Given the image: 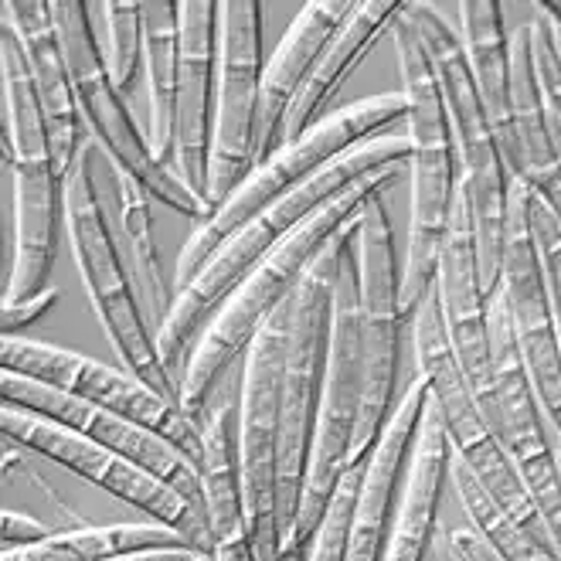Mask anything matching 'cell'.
Here are the masks:
<instances>
[{
    "label": "cell",
    "instance_id": "1",
    "mask_svg": "<svg viewBox=\"0 0 561 561\" xmlns=\"http://www.w3.org/2000/svg\"><path fill=\"white\" fill-rule=\"evenodd\" d=\"M412 160V140L409 134H381L375 140L357 144L354 150L341 153L320 168L310 181H304L296 191H289L283 202L273 208L259 211L249 218L232 239H225L178 296H174V310L157 330V351L168 375L174 378L181 391V378L187 368V357L202 337V330L215 317V310L239 289V283L259 266L262 255H270L296 225H304L313 211L330 205L334 197H341L351 184L360 178L378 174L385 168H405Z\"/></svg>",
    "mask_w": 561,
    "mask_h": 561
},
{
    "label": "cell",
    "instance_id": "2",
    "mask_svg": "<svg viewBox=\"0 0 561 561\" xmlns=\"http://www.w3.org/2000/svg\"><path fill=\"white\" fill-rule=\"evenodd\" d=\"M399 171L402 168H385L378 174L360 178L341 197H334L330 205L313 211L304 225H296L270 255H262V262L239 283V289L215 310V317L202 330V337H197L187 357L184 378H181L178 405L187 419L205 425L208 399L215 394L228 365H232L239 354H245L259 330L270 323V317L283 304L293 300L296 286L307 276L310 262L323 252V245L334 239L341 228L357 221L365 202H371L375 194H385L399 181Z\"/></svg>",
    "mask_w": 561,
    "mask_h": 561
},
{
    "label": "cell",
    "instance_id": "3",
    "mask_svg": "<svg viewBox=\"0 0 561 561\" xmlns=\"http://www.w3.org/2000/svg\"><path fill=\"white\" fill-rule=\"evenodd\" d=\"M0 82H4V163L14 181V259L4 304L45 293L65 218V178L42 113L24 42L11 18H0Z\"/></svg>",
    "mask_w": 561,
    "mask_h": 561
},
{
    "label": "cell",
    "instance_id": "4",
    "mask_svg": "<svg viewBox=\"0 0 561 561\" xmlns=\"http://www.w3.org/2000/svg\"><path fill=\"white\" fill-rule=\"evenodd\" d=\"M402 18L415 31L428 65H433V76L443 95V110L453 129L456 157H459V174H463V184L470 194L480 279H483L486 296H493V289L501 283L511 171L497 147V137H493V129H490V119L483 113V99H480L459 31L449 24V18L436 4H422V0L405 4Z\"/></svg>",
    "mask_w": 561,
    "mask_h": 561
},
{
    "label": "cell",
    "instance_id": "5",
    "mask_svg": "<svg viewBox=\"0 0 561 561\" xmlns=\"http://www.w3.org/2000/svg\"><path fill=\"white\" fill-rule=\"evenodd\" d=\"M409 119V103L402 92H385L371 99H357L351 106H341L334 113H327L317 126H310L300 140L283 144L270 160H262L252 174L228 194V202L211 211L208 221L194 228V236L184 242L178 255V270H174V293H181L202 266L208 255L225 242L232 239L239 228L255 218L259 211L273 208L276 202L289 191H296L304 181H310L320 168H327L330 160L354 150L357 144L375 140L381 134H391L394 123Z\"/></svg>",
    "mask_w": 561,
    "mask_h": 561
},
{
    "label": "cell",
    "instance_id": "6",
    "mask_svg": "<svg viewBox=\"0 0 561 561\" xmlns=\"http://www.w3.org/2000/svg\"><path fill=\"white\" fill-rule=\"evenodd\" d=\"M394 51H399L402 95L409 103V140H412V215H409V249L402 262V310L412 320L425 289L436 283L439 249L453 211V194L463 181L453 129L443 110V95L415 31L399 18L391 27Z\"/></svg>",
    "mask_w": 561,
    "mask_h": 561
},
{
    "label": "cell",
    "instance_id": "7",
    "mask_svg": "<svg viewBox=\"0 0 561 561\" xmlns=\"http://www.w3.org/2000/svg\"><path fill=\"white\" fill-rule=\"evenodd\" d=\"M65 228H69L72 259L82 276L85 296L92 304V313L99 317V327L116 351L119 365L157 388L163 399L178 402L181 391L174 378L168 375L157 351V334L144 313L137 283L129 276L126 262L119 255L113 225L99 202L95 171H92V140L72 163L69 178H65Z\"/></svg>",
    "mask_w": 561,
    "mask_h": 561
},
{
    "label": "cell",
    "instance_id": "8",
    "mask_svg": "<svg viewBox=\"0 0 561 561\" xmlns=\"http://www.w3.org/2000/svg\"><path fill=\"white\" fill-rule=\"evenodd\" d=\"M51 14L58 24L65 58H69L79 113L92 147L106 153L113 171L137 178L163 208L191 218L194 225L208 221V202L184 178H178L168 163L153 157L147 129L137 126L134 113L126 106V95L113 85L106 69V51H99V42L92 35V8L82 4V0H51Z\"/></svg>",
    "mask_w": 561,
    "mask_h": 561
},
{
    "label": "cell",
    "instance_id": "9",
    "mask_svg": "<svg viewBox=\"0 0 561 561\" xmlns=\"http://www.w3.org/2000/svg\"><path fill=\"white\" fill-rule=\"evenodd\" d=\"M415 360H419V378H425L433 399L439 402L443 422H446V439L453 456L463 463L480 486L501 504V511L538 541H551L545 531V520L531 501V493L520 483L507 449L501 446L497 433L490 428L477 394L463 375V365L453 351V337L443 317L439 304V286L433 283L419 300L415 313Z\"/></svg>",
    "mask_w": 561,
    "mask_h": 561
},
{
    "label": "cell",
    "instance_id": "10",
    "mask_svg": "<svg viewBox=\"0 0 561 561\" xmlns=\"http://www.w3.org/2000/svg\"><path fill=\"white\" fill-rule=\"evenodd\" d=\"M354 249L360 276V371H365V385H360V412L347 453V470L371 456L391 419L402 327L409 320L402 310V266L381 194L360 208Z\"/></svg>",
    "mask_w": 561,
    "mask_h": 561
},
{
    "label": "cell",
    "instance_id": "11",
    "mask_svg": "<svg viewBox=\"0 0 561 561\" xmlns=\"http://www.w3.org/2000/svg\"><path fill=\"white\" fill-rule=\"evenodd\" d=\"M357 232V221L330 239L323 252L310 262L307 276L293 296V327L286 347V375H283V436H279V527L283 538L296 520L300 493L310 467V446L320 412L323 388V360H327V334H330V296L341 255Z\"/></svg>",
    "mask_w": 561,
    "mask_h": 561
},
{
    "label": "cell",
    "instance_id": "12",
    "mask_svg": "<svg viewBox=\"0 0 561 561\" xmlns=\"http://www.w3.org/2000/svg\"><path fill=\"white\" fill-rule=\"evenodd\" d=\"M296 296V293H293ZM293 327V300L283 304L245 351L239 399V467L245 524L259 561H283L279 527V436H283V375Z\"/></svg>",
    "mask_w": 561,
    "mask_h": 561
},
{
    "label": "cell",
    "instance_id": "13",
    "mask_svg": "<svg viewBox=\"0 0 561 561\" xmlns=\"http://www.w3.org/2000/svg\"><path fill=\"white\" fill-rule=\"evenodd\" d=\"M0 433H4V439H11L14 446H21L27 453H38V456L51 459V463L65 467L69 473L82 477L85 483L106 490L110 497L150 514V520L178 527V531H184L197 548L211 554L208 517L197 511L184 493L168 486L150 470L137 467L134 459H126L106 446L85 439L69 425L45 419L38 412L18 409L11 402L0 405Z\"/></svg>",
    "mask_w": 561,
    "mask_h": 561
},
{
    "label": "cell",
    "instance_id": "14",
    "mask_svg": "<svg viewBox=\"0 0 561 561\" xmlns=\"http://www.w3.org/2000/svg\"><path fill=\"white\" fill-rule=\"evenodd\" d=\"M0 365H4V371L69 391L89 405L126 415L129 422L150 428V433L168 439L174 449H181L194 467L202 463V422L187 419L178 402L163 399L157 388H150L137 375H129L126 368L99 365L95 357L24 337L0 341Z\"/></svg>",
    "mask_w": 561,
    "mask_h": 561
},
{
    "label": "cell",
    "instance_id": "15",
    "mask_svg": "<svg viewBox=\"0 0 561 561\" xmlns=\"http://www.w3.org/2000/svg\"><path fill=\"white\" fill-rule=\"evenodd\" d=\"M535 194L524 181H511L507 191V221H504V259H501V289L507 296L514 341L531 375L538 405L548 419L551 443L561 467V347L554 313L548 300V283L541 270V252L531 225Z\"/></svg>",
    "mask_w": 561,
    "mask_h": 561
},
{
    "label": "cell",
    "instance_id": "16",
    "mask_svg": "<svg viewBox=\"0 0 561 561\" xmlns=\"http://www.w3.org/2000/svg\"><path fill=\"white\" fill-rule=\"evenodd\" d=\"M262 89V4L221 0L218 106L205 202L211 211L228 202L255 168V119Z\"/></svg>",
    "mask_w": 561,
    "mask_h": 561
},
{
    "label": "cell",
    "instance_id": "17",
    "mask_svg": "<svg viewBox=\"0 0 561 561\" xmlns=\"http://www.w3.org/2000/svg\"><path fill=\"white\" fill-rule=\"evenodd\" d=\"M439 304L453 337V351L463 365V375L477 394V402L493 428V357H490V296L480 279V259H477V232H473V211L467 184L459 181L453 194V211L446 225V239L439 249Z\"/></svg>",
    "mask_w": 561,
    "mask_h": 561
},
{
    "label": "cell",
    "instance_id": "18",
    "mask_svg": "<svg viewBox=\"0 0 561 561\" xmlns=\"http://www.w3.org/2000/svg\"><path fill=\"white\" fill-rule=\"evenodd\" d=\"M0 391H4V402L18 405V409H27V412H38L45 419H55L61 425L76 428L85 439L106 446L126 459H134L137 467L150 470L153 477H160L168 486H174L178 493L205 514V504H202V473L191 463V459L174 449L168 439H160L150 428L129 422L126 415H116L110 409H99V405H89L82 399L69 391H58L51 385H42L35 378H24V375H14V371H4L0 375Z\"/></svg>",
    "mask_w": 561,
    "mask_h": 561
},
{
    "label": "cell",
    "instance_id": "19",
    "mask_svg": "<svg viewBox=\"0 0 561 561\" xmlns=\"http://www.w3.org/2000/svg\"><path fill=\"white\" fill-rule=\"evenodd\" d=\"M218 51H221V4L218 0H184L181 4V79L174 116V163L205 197L211 174L215 106H218ZM211 208V205H208Z\"/></svg>",
    "mask_w": 561,
    "mask_h": 561
},
{
    "label": "cell",
    "instance_id": "20",
    "mask_svg": "<svg viewBox=\"0 0 561 561\" xmlns=\"http://www.w3.org/2000/svg\"><path fill=\"white\" fill-rule=\"evenodd\" d=\"M354 0H310L293 18L283 42L262 69L259 89V119H255V168L283 147V123L293 103L300 99L313 65L337 38V31L351 21Z\"/></svg>",
    "mask_w": 561,
    "mask_h": 561
},
{
    "label": "cell",
    "instance_id": "21",
    "mask_svg": "<svg viewBox=\"0 0 561 561\" xmlns=\"http://www.w3.org/2000/svg\"><path fill=\"white\" fill-rule=\"evenodd\" d=\"M0 14L14 21L18 35L24 42L31 76H35L38 99H42V113L48 123V137L55 147V163L61 178H69L72 163L89 144V134L79 113V95H76L69 58H65L61 38H58L51 0H8V4L0 8Z\"/></svg>",
    "mask_w": 561,
    "mask_h": 561
},
{
    "label": "cell",
    "instance_id": "22",
    "mask_svg": "<svg viewBox=\"0 0 561 561\" xmlns=\"http://www.w3.org/2000/svg\"><path fill=\"white\" fill-rule=\"evenodd\" d=\"M425 399H428V385H425V378L415 375L402 399L394 402L385 433L368 456L365 480H360L351 527H347L344 561H381L388 524L394 514V501H399L402 463L412 453V439H415V428L422 422Z\"/></svg>",
    "mask_w": 561,
    "mask_h": 561
},
{
    "label": "cell",
    "instance_id": "23",
    "mask_svg": "<svg viewBox=\"0 0 561 561\" xmlns=\"http://www.w3.org/2000/svg\"><path fill=\"white\" fill-rule=\"evenodd\" d=\"M449 439L439 402L428 391L422 422L415 428L412 453H409V473L394 501V514L388 524V538L381 561H422L433 541L436 511L443 497V483L449 480Z\"/></svg>",
    "mask_w": 561,
    "mask_h": 561
},
{
    "label": "cell",
    "instance_id": "24",
    "mask_svg": "<svg viewBox=\"0 0 561 561\" xmlns=\"http://www.w3.org/2000/svg\"><path fill=\"white\" fill-rule=\"evenodd\" d=\"M456 14L459 38H463L470 69L483 99V113L490 119L493 137H497L511 181H517L520 144L511 103V35L504 27V4H497V0H463V4H456Z\"/></svg>",
    "mask_w": 561,
    "mask_h": 561
},
{
    "label": "cell",
    "instance_id": "25",
    "mask_svg": "<svg viewBox=\"0 0 561 561\" xmlns=\"http://www.w3.org/2000/svg\"><path fill=\"white\" fill-rule=\"evenodd\" d=\"M402 11H405L402 0H360L351 21L337 31V38L327 45V51L313 65L300 99H296L293 110L286 113L283 144L300 140L310 126H317L323 119V110L330 106V99L344 89V82L354 76L357 65L375 51V45L394 24H399Z\"/></svg>",
    "mask_w": 561,
    "mask_h": 561
},
{
    "label": "cell",
    "instance_id": "26",
    "mask_svg": "<svg viewBox=\"0 0 561 561\" xmlns=\"http://www.w3.org/2000/svg\"><path fill=\"white\" fill-rule=\"evenodd\" d=\"M144 72H147V140L160 163H174V116L181 79V4L144 0Z\"/></svg>",
    "mask_w": 561,
    "mask_h": 561
},
{
    "label": "cell",
    "instance_id": "27",
    "mask_svg": "<svg viewBox=\"0 0 561 561\" xmlns=\"http://www.w3.org/2000/svg\"><path fill=\"white\" fill-rule=\"evenodd\" d=\"M113 194H116V228H119L116 239H123L119 255L137 283L144 313L157 334L168 323L178 293L174 286H168V273H163L160 249L153 239V194L137 178H129L123 171H113Z\"/></svg>",
    "mask_w": 561,
    "mask_h": 561
},
{
    "label": "cell",
    "instance_id": "28",
    "mask_svg": "<svg viewBox=\"0 0 561 561\" xmlns=\"http://www.w3.org/2000/svg\"><path fill=\"white\" fill-rule=\"evenodd\" d=\"M202 504L211 531V548L218 541L249 538L245 501H242V467H239V419L232 402H218L202 425Z\"/></svg>",
    "mask_w": 561,
    "mask_h": 561
},
{
    "label": "cell",
    "instance_id": "29",
    "mask_svg": "<svg viewBox=\"0 0 561 561\" xmlns=\"http://www.w3.org/2000/svg\"><path fill=\"white\" fill-rule=\"evenodd\" d=\"M160 548H197L184 531L160 520L134 524H82L69 531H55L51 538L24 548H4L0 561H113L123 554L160 551Z\"/></svg>",
    "mask_w": 561,
    "mask_h": 561
},
{
    "label": "cell",
    "instance_id": "30",
    "mask_svg": "<svg viewBox=\"0 0 561 561\" xmlns=\"http://www.w3.org/2000/svg\"><path fill=\"white\" fill-rule=\"evenodd\" d=\"M449 477H453V486L459 493V504H463L470 524L486 538V545L501 554V561H561V554L551 541H538L527 531H520L456 456H449Z\"/></svg>",
    "mask_w": 561,
    "mask_h": 561
},
{
    "label": "cell",
    "instance_id": "31",
    "mask_svg": "<svg viewBox=\"0 0 561 561\" xmlns=\"http://www.w3.org/2000/svg\"><path fill=\"white\" fill-rule=\"evenodd\" d=\"M99 11L106 14V69L113 85L129 95V89L137 85V76L144 72V4L140 0H106L99 4Z\"/></svg>",
    "mask_w": 561,
    "mask_h": 561
},
{
    "label": "cell",
    "instance_id": "32",
    "mask_svg": "<svg viewBox=\"0 0 561 561\" xmlns=\"http://www.w3.org/2000/svg\"><path fill=\"white\" fill-rule=\"evenodd\" d=\"M531 225H535L541 270H545V283H548V300H551L554 330H558V347H561V228H558L554 215L538 202V197L531 205Z\"/></svg>",
    "mask_w": 561,
    "mask_h": 561
},
{
    "label": "cell",
    "instance_id": "33",
    "mask_svg": "<svg viewBox=\"0 0 561 561\" xmlns=\"http://www.w3.org/2000/svg\"><path fill=\"white\" fill-rule=\"evenodd\" d=\"M531 35H535V65H538V79L545 89V103L561 119V51L554 42L551 21L538 8L531 18Z\"/></svg>",
    "mask_w": 561,
    "mask_h": 561
},
{
    "label": "cell",
    "instance_id": "34",
    "mask_svg": "<svg viewBox=\"0 0 561 561\" xmlns=\"http://www.w3.org/2000/svg\"><path fill=\"white\" fill-rule=\"evenodd\" d=\"M55 304H58V289L55 286H48L38 296H31V300L4 304V307H0V330H4V337H18V330H24L27 323H35L38 317H45Z\"/></svg>",
    "mask_w": 561,
    "mask_h": 561
},
{
    "label": "cell",
    "instance_id": "35",
    "mask_svg": "<svg viewBox=\"0 0 561 561\" xmlns=\"http://www.w3.org/2000/svg\"><path fill=\"white\" fill-rule=\"evenodd\" d=\"M55 531L48 524L27 517L24 511H4L0 514V545L4 548H24V545H38L45 538H51Z\"/></svg>",
    "mask_w": 561,
    "mask_h": 561
},
{
    "label": "cell",
    "instance_id": "36",
    "mask_svg": "<svg viewBox=\"0 0 561 561\" xmlns=\"http://www.w3.org/2000/svg\"><path fill=\"white\" fill-rule=\"evenodd\" d=\"M443 548L449 551V558H453V561H501V554L486 545V538L477 531L473 524H470V527H456V531H449V535H446V541H443Z\"/></svg>",
    "mask_w": 561,
    "mask_h": 561
},
{
    "label": "cell",
    "instance_id": "37",
    "mask_svg": "<svg viewBox=\"0 0 561 561\" xmlns=\"http://www.w3.org/2000/svg\"><path fill=\"white\" fill-rule=\"evenodd\" d=\"M527 187H531V194L538 197V202L554 215L558 228H561V160L551 163V168L545 171H535V174H524L520 178Z\"/></svg>",
    "mask_w": 561,
    "mask_h": 561
},
{
    "label": "cell",
    "instance_id": "38",
    "mask_svg": "<svg viewBox=\"0 0 561 561\" xmlns=\"http://www.w3.org/2000/svg\"><path fill=\"white\" fill-rule=\"evenodd\" d=\"M113 561H211L202 548H160V551H140V554H123Z\"/></svg>",
    "mask_w": 561,
    "mask_h": 561
},
{
    "label": "cell",
    "instance_id": "39",
    "mask_svg": "<svg viewBox=\"0 0 561 561\" xmlns=\"http://www.w3.org/2000/svg\"><path fill=\"white\" fill-rule=\"evenodd\" d=\"M535 8L561 27V0H541V4H535Z\"/></svg>",
    "mask_w": 561,
    "mask_h": 561
},
{
    "label": "cell",
    "instance_id": "40",
    "mask_svg": "<svg viewBox=\"0 0 561 561\" xmlns=\"http://www.w3.org/2000/svg\"><path fill=\"white\" fill-rule=\"evenodd\" d=\"M548 119H551V137H554V150H558V160H561V119L548 110Z\"/></svg>",
    "mask_w": 561,
    "mask_h": 561
},
{
    "label": "cell",
    "instance_id": "41",
    "mask_svg": "<svg viewBox=\"0 0 561 561\" xmlns=\"http://www.w3.org/2000/svg\"><path fill=\"white\" fill-rule=\"evenodd\" d=\"M548 21H551V18H548ZM551 31H554V42H558V51H561V27H558L554 21H551Z\"/></svg>",
    "mask_w": 561,
    "mask_h": 561
},
{
    "label": "cell",
    "instance_id": "42",
    "mask_svg": "<svg viewBox=\"0 0 561 561\" xmlns=\"http://www.w3.org/2000/svg\"><path fill=\"white\" fill-rule=\"evenodd\" d=\"M443 561H449V558H446V554H443Z\"/></svg>",
    "mask_w": 561,
    "mask_h": 561
},
{
    "label": "cell",
    "instance_id": "43",
    "mask_svg": "<svg viewBox=\"0 0 561 561\" xmlns=\"http://www.w3.org/2000/svg\"><path fill=\"white\" fill-rule=\"evenodd\" d=\"M443 551H446V548H443ZM446 554H449V551H446Z\"/></svg>",
    "mask_w": 561,
    "mask_h": 561
}]
</instances>
